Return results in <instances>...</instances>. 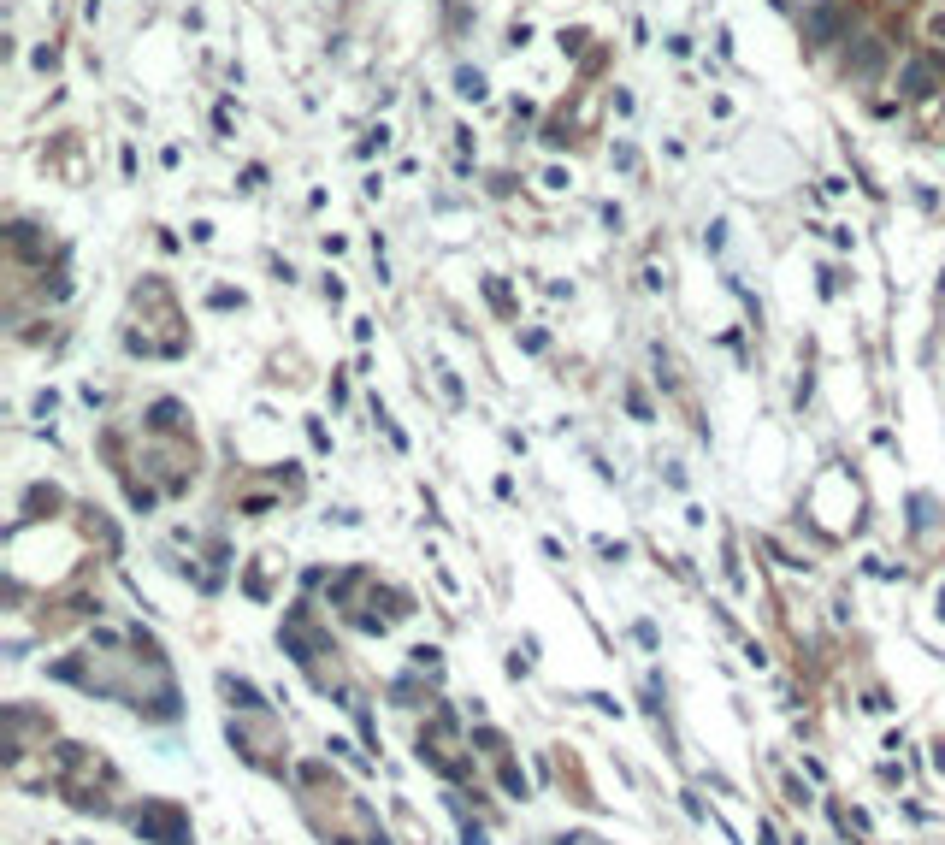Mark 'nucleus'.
Segmentation results:
<instances>
[{
    "mask_svg": "<svg viewBox=\"0 0 945 845\" xmlns=\"http://www.w3.org/2000/svg\"><path fill=\"white\" fill-rule=\"evenodd\" d=\"M30 60H36V71H54V65H60V48H36Z\"/></svg>",
    "mask_w": 945,
    "mask_h": 845,
    "instance_id": "nucleus-9",
    "label": "nucleus"
},
{
    "mask_svg": "<svg viewBox=\"0 0 945 845\" xmlns=\"http://www.w3.org/2000/svg\"><path fill=\"white\" fill-rule=\"evenodd\" d=\"M945 89V71L934 54H916V60H904V71H898V95L904 101H916V107H928V101H940Z\"/></svg>",
    "mask_w": 945,
    "mask_h": 845,
    "instance_id": "nucleus-1",
    "label": "nucleus"
},
{
    "mask_svg": "<svg viewBox=\"0 0 945 845\" xmlns=\"http://www.w3.org/2000/svg\"><path fill=\"white\" fill-rule=\"evenodd\" d=\"M875 6H881V12H910L916 0H875Z\"/></svg>",
    "mask_w": 945,
    "mask_h": 845,
    "instance_id": "nucleus-12",
    "label": "nucleus"
},
{
    "mask_svg": "<svg viewBox=\"0 0 945 845\" xmlns=\"http://www.w3.org/2000/svg\"><path fill=\"white\" fill-rule=\"evenodd\" d=\"M544 142H550V148H567V125H544Z\"/></svg>",
    "mask_w": 945,
    "mask_h": 845,
    "instance_id": "nucleus-10",
    "label": "nucleus"
},
{
    "mask_svg": "<svg viewBox=\"0 0 945 845\" xmlns=\"http://www.w3.org/2000/svg\"><path fill=\"white\" fill-rule=\"evenodd\" d=\"M148 426H154V432H178V426H184V408H178V402H154V408H148Z\"/></svg>",
    "mask_w": 945,
    "mask_h": 845,
    "instance_id": "nucleus-5",
    "label": "nucleus"
},
{
    "mask_svg": "<svg viewBox=\"0 0 945 845\" xmlns=\"http://www.w3.org/2000/svg\"><path fill=\"white\" fill-rule=\"evenodd\" d=\"M922 113H928V130H934V136H940V142H945V101H928Z\"/></svg>",
    "mask_w": 945,
    "mask_h": 845,
    "instance_id": "nucleus-8",
    "label": "nucleus"
},
{
    "mask_svg": "<svg viewBox=\"0 0 945 845\" xmlns=\"http://www.w3.org/2000/svg\"><path fill=\"white\" fill-rule=\"evenodd\" d=\"M455 95H461V101H485V95H491L485 71H479V65H461V71H455Z\"/></svg>",
    "mask_w": 945,
    "mask_h": 845,
    "instance_id": "nucleus-4",
    "label": "nucleus"
},
{
    "mask_svg": "<svg viewBox=\"0 0 945 845\" xmlns=\"http://www.w3.org/2000/svg\"><path fill=\"white\" fill-rule=\"evenodd\" d=\"M928 42H945V12H934V18H928Z\"/></svg>",
    "mask_w": 945,
    "mask_h": 845,
    "instance_id": "nucleus-11",
    "label": "nucleus"
},
{
    "mask_svg": "<svg viewBox=\"0 0 945 845\" xmlns=\"http://www.w3.org/2000/svg\"><path fill=\"white\" fill-rule=\"evenodd\" d=\"M886 65V36L881 30H857L851 36V48H845V77H857V83H875Z\"/></svg>",
    "mask_w": 945,
    "mask_h": 845,
    "instance_id": "nucleus-2",
    "label": "nucleus"
},
{
    "mask_svg": "<svg viewBox=\"0 0 945 845\" xmlns=\"http://www.w3.org/2000/svg\"><path fill=\"white\" fill-rule=\"evenodd\" d=\"M804 42H810L816 54H821V48H833V42H851V18H845L833 0H821V6L804 12Z\"/></svg>",
    "mask_w": 945,
    "mask_h": 845,
    "instance_id": "nucleus-3",
    "label": "nucleus"
},
{
    "mask_svg": "<svg viewBox=\"0 0 945 845\" xmlns=\"http://www.w3.org/2000/svg\"><path fill=\"white\" fill-rule=\"evenodd\" d=\"M556 42H562V54H585V42H591V36L573 24V30H562V36H556Z\"/></svg>",
    "mask_w": 945,
    "mask_h": 845,
    "instance_id": "nucleus-7",
    "label": "nucleus"
},
{
    "mask_svg": "<svg viewBox=\"0 0 945 845\" xmlns=\"http://www.w3.org/2000/svg\"><path fill=\"white\" fill-rule=\"evenodd\" d=\"M384 142H390V130L373 125L367 136H361V142H355V154H361V160H367V154H384Z\"/></svg>",
    "mask_w": 945,
    "mask_h": 845,
    "instance_id": "nucleus-6",
    "label": "nucleus"
}]
</instances>
